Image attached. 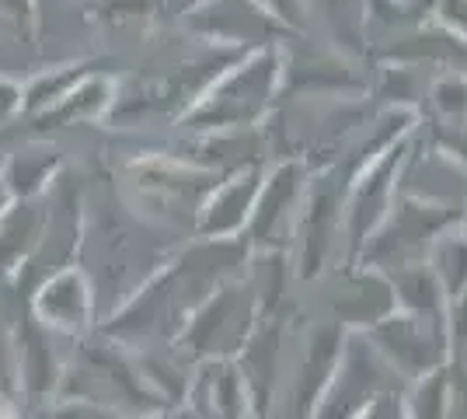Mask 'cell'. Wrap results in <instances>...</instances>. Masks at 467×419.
I'll return each mask as SVG.
<instances>
[{
	"label": "cell",
	"instance_id": "3",
	"mask_svg": "<svg viewBox=\"0 0 467 419\" xmlns=\"http://www.w3.org/2000/svg\"><path fill=\"white\" fill-rule=\"evenodd\" d=\"M49 419H122L112 409H101L91 402H59L57 409L49 413Z\"/></svg>",
	"mask_w": 467,
	"mask_h": 419
},
{
	"label": "cell",
	"instance_id": "5",
	"mask_svg": "<svg viewBox=\"0 0 467 419\" xmlns=\"http://www.w3.org/2000/svg\"><path fill=\"white\" fill-rule=\"evenodd\" d=\"M0 419H15L11 413H7V405H4V402H0Z\"/></svg>",
	"mask_w": 467,
	"mask_h": 419
},
{
	"label": "cell",
	"instance_id": "2",
	"mask_svg": "<svg viewBox=\"0 0 467 419\" xmlns=\"http://www.w3.org/2000/svg\"><path fill=\"white\" fill-rule=\"evenodd\" d=\"M39 308L46 319H53V325L80 329L84 319H88V294H84V287L74 277H63L46 290Z\"/></svg>",
	"mask_w": 467,
	"mask_h": 419
},
{
	"label": "cell",
	"instance_id": "1",
	"mask_svg": "<svg viewBox=\"0 0 467 419\" xmlns=\"http://www.w3.org/2000/svg\"><path fill=\"white\" fill-rule=\"evenodd\" d=\"M248 388L231 363H210L189 392V413L195 419H248Z\"/></svg>",
	"mask_w": 467,
	"mask_h": 419
},
{
	"label": "cell",
	"instance_id": "4",
	"mask_svg": "<svg viewBox=\"0 0 467 419\" xmlns=\"http://www.w3.org/2000/svg\"><path fill=\"white\" fill-rule=\"evenodd\" d=\"M143 419H195L185 405H168V409H161L154 416H143Z\"/></svg>",
	"mask_w": 467,
	"mask_h": 419
}]
</instances>
